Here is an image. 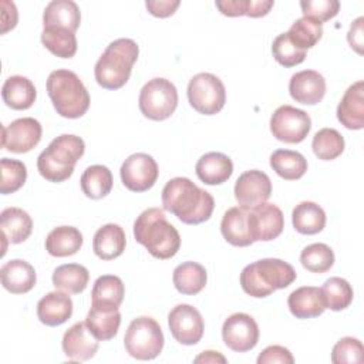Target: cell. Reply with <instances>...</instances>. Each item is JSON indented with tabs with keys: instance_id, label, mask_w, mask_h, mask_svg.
Masks as SVG:
<instances>
[{
	"instance_id": "1",
	"label": "cell",
	"mask_w": 364,
	"mask_h": 364,
	"mask_svg": "<svg viewBox=\"0 0 364 364\" xmlns=\"http://www.w3.org/2000/svg\"><path fill=\"white\" fill-rule=\"evenodd\" d=\"M162 206L182 223L199 225L212 216L215 199L208 191L200 189L191 179L178 176L165 183L162 189Z\"/></svg>"
},
{
	"instance_id": "2",
	"label": "cell",
	"mask_w": 364,
	"mask_h": 364,
	"mask_svg": "<svg viewBox=\"0 0 364 364\" xmlns=\"http://www.w3.org/2000/svg\"><path fill=\"white\" fill-rule=\"evenodd\" d=\"M134 237L151 256L161 260L173 257L181 247L179 232L159 208H148L135 219Z\"/></svg>"
},
{
	"instance_id": "3",
	"label": "cell",
	"mask_w": 364,
	"mask_h": 364,
	"mask_svg": "<svg viewBox=\"0 0 364 364\" xmlns=\"http://www.w3.org/2000/svg\"><path fill=\"white\" fill-rule=\"evenodd\" d=\"M138 54L139 47L131 38L111 41L95 63L94 75L98 85L105 90H118L124 87L131 77Z\"/></svg>"
},
{
	"instance_id": "4",
	"label": "cell",
	"mask_w": 364,
	"mask_h": 364,
	"mask_svg": "<svg viewBox=\"0 0 364 364\" xmlns=\"http://www.w3.org/2000/svg\"><path fill=\"white\" fill-rule=\"evenodd\" d=\"M296 270L280 259H260L247 264L240 273V286L252 297H267L279 289H286L296 280Z\"/></svg>"
},
{
	"instance_id": "5",
	"label": "cell",
	"mask_w": 364,
	"mask_h": 364,
	"mask_svg": "<svg viewBox=\"0 0 364 364\" xmlns=\"http://www.w3.org/2000/svg\"><path fill=\"white\" fill-rule=\"evenodd\" d=\"M85 144L82 138L63 134L54 138L50 145L38 155L37 169L50 182H64L73 172L77 161L84 155Z\"/></svg>"
},
{
	"instance_id": "6",
	"label": "cell",
	"mask_w": 364,
	"mask_h": 364,
	"mask_svg": "<svg viewBox=\"0 0 364 364\" xmlns=\"http://www.w3.org/2000/svg\"><path fill=\"white\" fill-rule=\"evenodd\" d=\"M47 94L57 114L64 118H80L90 108V94L74 71H51L47 78Z\"/></svg>"
},
{
	"instance_id": "7",
	"label": "cell",
	"mask_w": 364,
	"mask_h": 364,
	"mask_svg": "<svg viewBox=\"0 0 364 364\" xmlns=\"http://www.w3.org/2000/svg\"><path fill=\"white\" fill-rule=\"evenodd\" d=\"M164 334L159 323L148 316L134 318L125 333L127 353L136 360H154L164 348Z\"/></svg>"
},
{
	"instance_id": "8",
	"label": "cell",
	"mask_w": 364,
	"mask_h": 364,
	"mask_svg": "<svg viewBox=\"0 0 364 364\" xmlns=\"http://www.w3.org/2000/svg\"><path fill=\"white\" fill-rule=\"evenodd\" d=\"M138 105L144 117L152 121L168 119L178 107L176 87L166 78H152L142 87Z\"/></svg>"
},
{
	"instance_id": "9",
	"label": "cell",
	"mask_w": 364,
	"mask_h": 364,
	"mask_svg": "<svg viewBox=\"0 0 364 364\" xmlns=\"http://www.w3.org/2000/svg\"><path fill=\"white\" fill-rule=\"evenodd\" d=\"M191 107L203 115L218 114L226 102V90L219 77L210 73L193 75L188 84Z\"/></svg>"
},
{
	"instance_id": "10",
	"label": "cell",
	"mask_w": 364,
	"mask_h": 364,
	"mask_svg": "<svg viewBox=\"0 0 364 364\" xmlns=\"http://www.w3.org/2000/svg\"><path fill=\"white\" fill-rule=\"evenodd\" d=\"M310 128V115L291 105L279 107L270 118V131L273 136L286 144H299L304 141Z\"/></svg>"
},
{
	"instance_id": "11",
	"label": "cell",
	"mask_w": 364,
	"mask_h": 364,
	"mask_svg": "<svg viewBox=\"0 0 364 364\" xmlns=\"http://www.w3.org/2000/svg\"><path fill=\"white\" fill-rule=\"evenodd\" d=\"M124 186L132 192H145L151 189L159 175L155 159L144 152L129 155L119 169Z\"/></svg>"
},
{
	"instance_id": "12",
	"label": "cell",
	"mask_w": 364,
	"mask_h": 364,
	"mask_svg": "<svg viewBox=\"0 0 364 364\" xmlns=\"http://www.w3.org/2000/svg\"><path fill=\"white\" fill-rule=\"evenodd\" d=\"M168 324L172 337L183 346L199 343L205 330V323L199 310L185 303L175 306L169 311Z\"/></svg>"
},
{
	"instance_id": "13",
	"label": "cell",
	"mask_w": 364,
	"mask_h": 364,
	"mask_svg": "<svg viewBox=\"0 0 364 364\" xmlns=\"http://www.w3.org/2000/svg\"><path fill=\"white\" fill-rule=\"evenodd\" d=\"M223 343L236 353H246L259 341V326L246 313L230 314L222 326Z\"/></svg>"
},
{
	"instance_id": "14",
	"label": "cell",
	"mask_w": 364,
	"mask_h": 364,
	"mask_svg": "<svg viewBox=\"0 0 364 364\" xmlns=\"http://www.w3.org/2000/svg\"><path fill=\"white\" fill-rule=\"evenodd\" d=\"M41 124L31 117L14 119L1 128V146L14 154L31 151L41 139Z\"/></svg>"
},
{
	"instance_id": "15",
	"label": "cell",
	"mask_w": 364,
	"mask_h": 364,
	"mask_svg": "<svg viewBox=\"0 0 364 364\" xmlns=\"http://www.w3.org/2000/svg\"><path fill=\"white\" fill-rule=\"evenodd\" d=\"M272 181L270 178L259 171L250 169L239 175L235 183V198L242 208L253 209L270 198Z\"/></svg>"
},
{
	"instance_id": "16",
	"label": "cell",
	"mask_w": 364,
	"mask_h": 364,
	"mask_svg": "<svg viewBox=\"0 0 364 364\" xmlns=\"http://www.w3.org/2000/svg\"><path fill=\"white\" fill-rule=\"evenodd\" d=\"M250 226L255 242L273 240L283 232V212L277 205L264 202L250 209Z\"/></svg>"
},
{
	"instance_id": "17",
	"label": "cell",
	"mask_w": 364,
	"mask_h": 364,
	"mask_svg": "<svg viewBox=\"0 0 364 364\" xmlns=\"http://www.w3.org/2000/svg\"><path fill=\"white\" fill-rule=\"evenodd\" d=\"M326 80L314 70H303L291 75L289 92L296 102L304 105H316L326 95Z\"/></svg>"
},
{
	"instance_id": "18",
	"label": "cell",
	"mask_w": 364,
	"mask_h": 364,
	"mask_svg": "<svg viewBox=\"0 0 364 364\" xmlns=\"http://www.w3.org/2000/svg\"><path fill=\"white\" fill-rule=\"evenodd\" d=\"M220 232L232 246L246 247L255 243L250 226V209L242 206L228 209L220 222Z\"/></svg>"
},
{
	"instance_id": "19",
	"label": "cell",
	"mask_w": 364,
	"mask_h": 364,
	"mask_svg": "<svg viewBox=\"0 0 364 364\" xmlns=\"http://www.w3.org/2000/svg\"><path fill=\"white\" fill-rule=\"evenodd\" d=\"M98 350V340L91 334L85 321L73 324L63 336V351L71 361L91 360Z\"/></svg>"
},
{
	"instance_id": "20",
	"label": "cell",
	"mask_w": 364,
	"mask_h": 364,
	"mask_svg": "<svg viewBox=\"0 0 364 364\" xmlns=\"http://www.w3.org/2000/svg\"><path fill=\"white\" fill-rule=\"evenodd\" d=\"M337 119L347 129L364 128V81L351 84L337 107Z\"/></svg>"
},
{
	"instance_id": "21",
	"label": "cell",
	"mask_w": 364,
	"mask_h": 364,
	"mask_svg": "<svg viewBox=\"0 0 364 364\" xmlns=\"http://www.w3.org/2000/svg\"><path fill=\"white\" fill-rule=\"evenodd\" d=\"M0 277L3 287L13 294L30 291L37 282L34 267L21 259H13L4 263L0 269Z\"/></svg>"
},
{
	"instance_id": "22",
	"label": "cell",
	"mask_w": 364,
	"mask_h": 364,
	"mask_svg": "<svg viewBox=\"0 0 364 364\" xmlns=\"http://www.w3.org/2000/svg\"><path fill=\"white\" fill-rule=\"evenodd\" d=\"M73 314V300L64 291H50L37 303L38 320L50 327L65 323Z\"/></svg>"
},
{
	"instance_id": "23",
	"label": "cell",
	"mask_w": 364,
	"mask_h": 364,
	"mask_svg": "<svg viewBox=\"0 0 364 364\" xmlns=\"http://www.w3.org/2000/svg\"><path fill=\"white\" fill-rule=\"evenodd\" d=\"M287 306L296 318L318 317L326 310L321 290L314 286H303L291 291L287 299Z\"/></svg>"
},
{
	"instance_id": "24",
	"label": "cell",
	"mask_w": 364,
	"mask_h": 364,
	"mask_svg": "<svg viewBox=\"0 0 364 364\" xmlns=\"http://www.w3.org/2000/svg\"><path fill=\"white\" fill-rule=\"evenodd\" d=\"M195 171L203 183L220 185L230 178L233 172V162L222 152H208L198 159Z\"/></svg>"
},
{
	"instance_id": "25",
	"label": "cell",
	"mask_w": 364,
	"mask_h": 364,
	"mask_svg": "<svg viewBox=\"0 0 364 364\" xmlns=\"http://www.w3.org/2000/svg\"><path fill=\"white\" fill-rule=\"evenodd\" d=\"M127 237L124 229L117 223H107L101 226L92 239L94 253L101 260H112L121 256L125 250Z\"/></svg>"
},
{
	"instance_id": "26",
	"label": "cell",
	"mask_w": 364,
	"mask_h": 364,
	"mask_svg": "<svg viewBox=\"0 0 364 364\" xmlns=\"http://www.w3.org/2000/svg\"><path fill=\"white\" fill-rule=\"evenodd\" d=\"M1 236L13 245L23 243L28 239L33 230L31 216L20 208H6L0 213Z\"/></svg>"
},
{
	"instance_id": "27",
	"label": "cell",
	"mask_w": 364,
	"mask_h": 364,
	"mask_svg": "<svg viewBox=\"0 0 364 364\" xmlns=\"http://www.w3.org/2000/svg\"><path fill=\"white\" fill-rule=\"evenodd\" d=\"M81 23V13L73 0H53L43 13V27H63L77 31Z\"/></svg>"
},
{
	"instance_id": "28",
	"label": "cell",
	"mask_w": 364,
	"mask_h": 364,
	"mask_svg": "<svg viewBox=\"0 0 364 364\" xmlns=\"http://www.w3.org/2000/svg\"><path fill=\"white\" fill-rule=\"evenodd\" d=\"M1 97L7 107L11 109H28L37 97L36 87L31 80L23 75L9 77L1 88Z\"/></svg>"
},
{
	"instance_id": "29",
	"label": "cell",
	"mask_w": 364,
	"mask_h": 364,
	"mask_svg": "<svg viewBox=\"0 0 364 364\" xmlns=\"http://www.w3.org/2000/svg\"><path fill=\"white\" fill-rule=\"evenodd\" d=\"M85 323L98 341H107L117 336L121 324V313L118 309L91 306Z\"/></svg>"
},
{
	"instance_id": "30",
	"label": "cell",
	"mask_w": 364,
	"mask_h": 364,
	"mask_svg": "<svg viewBox=\"0 0 364 364\" xmlns=\"http://www.w3.org/2000/svg\"><path fill=\"white\" fill-rule=\"evenodd\" d=\"M82 246V235L74 226L54 228L46 237V250L54 257L75 255Z\"/></svg>"
},
{
	"instance_id": "31",
	"label": "cell",
	"mask_w": 364,
	"mask_h": 364,
	"mask_svg": "<svg viewBox=\"0 0 364 364\" xmlns=\"http://www.w3.org/2000/svg\"><path fill=\"white\" fill-rule=\"evenodd\" d=\"M125 296V286L118 276H100L91 291V306L118 309Z\"/></svg>"
},
{
	"instance_id": "32",
	"label": "cell",
	"mask_w": 364,
	"mask_h": 364,
	"mask_svg": "<svg viewBox=\"0 0 364 364\" xmlns=\"http://www.w3.org/2000/svg\"><path fill=\"white\" fill-rule=\"evenodd\" d=\"M172 280L181 294L193 296L200 293L206 286L208 273L205 267L196 262H183L175 267Z\"/></svg>"
},
{
	"instance_id": "33",
	"label": "cell",
	"mask_w": 364,
	"mask_h": 364,
	"mask_svg": "<svg viewBox=\"0 0 364 364\" xmlns=\"http://www.w3.org/2000/svg\"><path fill=\"white\" fill-rule=\"evenodd\" d=\"M293 228L301 235H316L326 226V212L311 200H303L291 212Z\"/></svg>"
},
{
	"instance_id": "34",
	"label": "cell",
	"mask_w": 364,
	"mask_h": 364,
	"mask_svg": "<svg viewBox=\"0 0 364 364\" xmlns=\"http://www.w3.org/2000/svg\"><path fill=\"white\" fill-rule=\"evenodd\" d=\"M88 280L90 273L87 267L78 263L61 264L53 273L54 287L70 294L82 293L88 284Z\"/></svg>"
},
{
	"instance_id": "35",
	"label": "cell",
	"mask_w": 364,
	"mask_h": 364,
	"mask_svg": "<svg viewBox=\"0 0 364 364\" xmlns=\"http://www.w3.org/2000/svg\"><path fill=\"white\" fill-rule=\"evenodd\" d=\"M270 166L286 181L300 179L307 171V159L297 151L276 149L270 155Z\"/></svg>"
},
{
	"instance_id": "36",
	"label": "cell",
	"mask_w": 364,
	"mask_h": 364,
	"mask_svg": "<svg viewBox=\"0 0 364 364\" xmlns=\"http://www.w3.org/2000/svg\"><path fill=\"white\" fill-rule=\"evenodd\" d=\"M112 173L105 165L88 166L80 179L82 193L91 199H101L107 196L112 189Z\"/></svg>"
},
{
	"instance_id": "37",
	"label": "cell",
	"mask_w": 364,
	"mask_h": 364,
	"mask_svg": "<svg viewBox=\"0 0 364 364\" xmlns=\"http://www.w3.org/2000/svg\"><path fill=\"white\" fill-rule=\"evenodd\" d=\"M41 43L51 54L60 58H71L77 53L75 33L63 27H44Z\"/></svg>"
},
{
	"instance_id": "38",
	"label": "cell",
	"mask_w": 364,
	"mask_h": 364,
	"mask_svg": "<svg viewBox=\"0 0 364 364\" xmlns=\"http://www.w3.org/2000/svg\"><path fill=\"white\" fill-rule=\"evenodd\" d=\"M326 309L333 311H340L347 309L353 301V287L351 284L343 277H330L324 282L323 287L320 289Z\"/></svg>"
},
{
	"instance_id": "39",
	"label": "cell",
	"mask_w": 364,
	"mask_h": 364,
	"mask_svg": "<svg viewBox=\"0 0 364 364\" xmlns=\"http://www.w3.org/2000/svg\"><path fill=\"white\" fill-rule=\"evenodd\" d=\"M311 148L318 159L333 161L343 154L344 138L334 128H323L314 134Z\"/></svg>"
},
{
	"instance_id": "40",
	"label": "cell",
	"mask_w": 364,
	"mask_h": 364,
	"mask_svg": "<svg viewBox=\"0 0 364 364\" xmlns=\"http://www.w3.org/2000/svg\"><path fill=\"white\" fill-rule=\"evenodd\" d=\"M286 33L294 46L301 50H307L314 47L321 38L323 24L307 17H300L290 26L289 31Z\"/></svg>"
},
{
	"instance_id": "41",
	"label": "cell",
	"mask_w": 364,
	"mask_h": 364,
	"mask_svg": "<svg viewBox=\"0 0 364 364\" xmlns=\"http://www.w3.org/2000/svg\"><path fill=\"white\" fill-rule=\"evenodd\" d=\"M300 262L311 273H326L334 264V253L326 243H311L301 250Z\"/></svg>"
},
{
	"instance_id": "42",
	"label": "cell",
	"mask_w": 364,
	"mask_h": 364,
	"mask_svg": "<svg viewBox=\"0 0 364 364\" xmlns=\"http://www.w3.org/2000/svg\"><path fill=\"white\" fill-rule=\"evenodd\" d=\"M0 168H1L0 192L3 195L13 193L24 185V182L27 179V168L21 161L1 158Z\"/></svg>"
},
{
	"instance_id": "43",
	"label": "cell",
	"mask_w": 364,
	"mask_h": 364,
	"mask_svg": "<svg viewBox=\"0 0 364 364\" xmlns=\"http://www.w3.org/2000/svg\"><path fill=\"white\" fill-rule=\"evenodd\" d=\"M272 53H273L274 60L280 65L287 67V68L301 64L306 58V50H301L297 46H294L290 41L287 33H282L273 40Z\"/></svg>"
},
{
	"instance_id": "44",
	"label": "cell",
	"mask_w": 364,
	"mask_h": 364,
	"mask_svg": "<svg viewBox=\"0 0 364 364\" xmlns=\"http://www.w3.org/2000/svg\"><path fill=\"white\" fill-rule=\"evenodd\" d=\"M363 360H364V348L358 338L343 337L333 347V351H331L333 364L363 363Z\"/></svg>"
},
{
	"instance_id": "45",
	"label": "cell",
	"mask_w": 364,
	"mask_h": 364,
	"mask_svg": "<svg viewBox=\"0 0 364 364\" xmlns=\"http://www.w3.org/2000/svg\"><path fill=\"white\" fill-rule=\"evenodd\" d=\"M300 7L303 17L316 20L318 23L328 21L336 17L340 10V1L337 0H301Z\"/></svg>"
},
{
	"instance_id": "46",
	"label": "cell",
	"mask_w": 364,
	"mask_h": 364,
	"mask_svg": "<svg viewBox=\"0 0 364 364\" xmlns=\"http://www.w3.org/2000/svg\"><path fill=\"white\" fill-rule=\"evenodd\" d=\"M293 364L294 358L291 353L283 346H269L257 357V364Z\"/></svg>"
},
{
	"instance_id": "47",
	"label": "cell",
	"mask_w": 364,
	"mask_h": 364,
	"mask_svg": "<svg viewBox=\"0 0 364 364\" xmlns=\"http://www.w3.org/2000/svg\"><path fill=\"white\" fill-rule=\"evenodd\" d=\"M181 1L179 0H146L145 6L148 11L159 18H165L172 16L176 9L179 7Z\"/></svg>"
},
{
	"instance_id": "48",
	"label": "cell",
	"mask_w": 364,
	"mask_h": 364,
	"mask_svg": "<svg viewBox=\"0 0 364 364\" xmlns=\"http://www.w3.org/2000/svg\"><path fill=\"white\" fill-rule=\"evenodd\" d=\"M215 4L223 16H228V17L246 16L247 0H218Z\"/></svg>"
},
{
	"instance_id": "49",
	"label": "cell",
	"mask_w": 364,
	"mask_h": 364,
	"mask_svg": "<svg viewBox=\"0 0 364 364\" xmlns=\"http://www.w3.org/2000/svg\"><path fill=\"white\" fill-rule=\"evenodd\" d=\"M363 21H364V17L355 18L348 30V34H347L348 44L358 54H363Z\"/></svg>"
},
{
	"instance_id": "50",
	"label": "cell",
	"mask_w": 364,
	"mask_h": 364,
	"mask_svg": "<svg viewBox=\"0 0 364 364\" xmlns=\"http://www.w3.org/2000/svg\"><path fill=\"white\" fill-rule=\"evenodd\" d=\"M273 4H274L273 0H247L246 16L253 18L263 17L270 11Z\"/></svg>"
},
{
	"instance_id": "51",
	"label": "cell",
	"mask_w": 364,
	"mask_h": 364,
	"mask_svg": "<svg viewBox=\"0 0 364 364\" xmlns=\"http://www.w3.org/2000/svg\"><path fill=\"white\" fill-rule=\"evenodd\" d=\"M13 6V1H11ZM10 6V10H11ZM7 0L1 1V34H4L6 31H9L10 28H14L17 24V9H14L11 13H9L10 10H7Z\"/></svg>"
},
{
	"instance_id": "52",
	"label": "cell",
	"mask_w": 364,
	"mask_h": 364,
	"mask_svg": "<svg viewBox=\"0 0 364 364\" xmlns=\"http://www.w3.org/2000/svg\"><path fill=\"white\" fill-rule=\"evenodd\" d=\"M195 363H226V358L222 354H219L218 351L208 350V351H203L202 354H199L195 358Z\"/></svg>"
}]
</instances>
